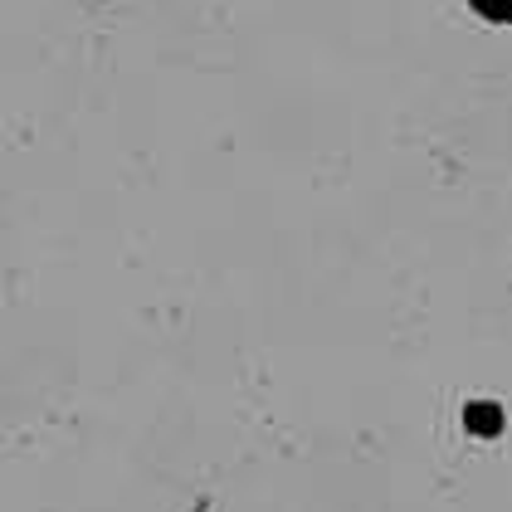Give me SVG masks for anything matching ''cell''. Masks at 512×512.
Returning <instances> with one entry per match:
<instances>
[{"mask_svg": "<svg viewBox=\"0 0 512 512\" xmlns=\"http://www.w3.org/2000/svg\"><path fill=\"white\" fill-rule=\"evenodd\" d=\"M488 25H512V0H469Z\"/></svg>", "mask_w": 512, "mask_h": 512, "instance_id": "6da1fadb", "label": "cell"}]
</instances>
